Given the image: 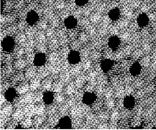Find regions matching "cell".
I'll use <instances>...</instances> for the list:
<instances>
[{
  "instance_id": "1",
  "label": "cell",
  "mask_w": 156,
  "mask_h": 130,
  "mask_svg": "<svg viewBox=\"0 0 156 130\" xmlns=\"http://www.w3.org/2000/svg\"><path fill=\"white\" fill-rule=\"evenodd\" d=\"M1 44L4 51L7 53H10L13 50L15 46V41L11 36H8L4 38Z\"/></svg>"
},
{
  "instance_id": "2",
  "label": "cell",
  "mask_w": 156,
  "mask_h": 130,
  "mask_svg": "<svg viewBox=\"0 0 156 130\" xmlns=\"http://www.w3.org/2000/svg\"><path fill=\"white\" fill-rule=\"evenodd\" d=\"M55 129H68L72 128V120L69 116H65L60 119L59 123L55 128Z\"/></svg>"
},
{
  "instance_id": "3",
  "label": "cell",
  "mask_w": 156,
  "mask_h": 130,
  "mask_svg": "<svg viewBox=\"0 0 156 130\" xmlns=\"http://www.w3.org/2000/svg\"><path fill=\"white\" fill-rule=\"evenodd\" d=\"M68 60L71 64L75 65L79 63L81 60L80 55L79 52L72 50L68 55Z\"/></svg>"
},
{
  "instance_id": "4",
  "label": "cell",
  "mask_w": 156,
  "mask_h": 130,
  "mask_svg": "<svg viewBox=\"0 0 156 130\" xmlns=\"http://www.w3.org/2000/svg\"><path fill=\"white\" fill-rule=\"evenodd\" d=\"M46 62V56L45 53H37L35 55L33 63L36 67H41L45 64Z\"/></svg>"
},
{
  "instance_id": "5",
  "label": "cell",
  "mask_w": 156,
  "mask_h": 130,
  "mask_svg": "<svg viewBox=\"0 0 156 130\" xmlns=\"http://www.w3.org/2000/svg\"><path fill=\"white\" fill-rule=\"evenodd\" d=\"M39 19L38 14L34 11H30L27 13V15L26 20L27 24L32 26L37 23Z\"/></svg>"
},
{
  "instance_id": "6",
  "label": "cell",
  "mask_w": 156,
  "mask_h": 130,
  "mask_svg": "<svg viewBox=\"0 0 156 130\" xmlns=\"http://www.w3.org/2000/svg\"><path fill=\"white\" fill-rule=\"evenodd\" d=\"M96 98V95L95 94L87 92L83 94L82 101L84 104L90 106L95 102Z\"/></svg>"
},
{
  "instance_id": "7",
  "label": "cell",
  "mask_w": 156,
  "mask_h": 130,
  "mask_svg": "<svg viewBox=\"0 0 156 130\" xmlns=\"http://www.w3.org/2000/svg\"><path fill=\"white\" fill-rule=\"evenodd\" d=\"M78 24V21L75 17L70 15L66 18L64 21V24L66 28L69 29L75 28Z\"/></svg>"
},
{
  "instance_id": "8",
  "label": "cell",
  "mask_w": 156,
  "mask_h": 130,
  "mask_svg": "<svg viewBox=\"0 0 156 130\" xmlns=\"http://www.w3.org/2000/svg\"><path fill=\"white\" fill-rule=\"evenodd\" d=\"M114 64V62L109 59H105L101 61V68L104 73H107L110 70Z\"/></svg>"
},
{
  "instance_id": "9",
  "label": "cell",
  "mask_w": 156,
  "mask_h": 130,
  "mask_svg": "<svg viewBox=\"0 0 156 130\" xmlns=\"http://www.w3.org/2000/svg\"><path fill=\"white\" fill-rule=\"evenodd\" d=\"M16 90L13 87H10L5 92L4 96L7 101L9 102H12L16 97Z\"/></svg>"
},
{
  "instance_id": "10",
  "label": "cell",
  "mask_w": 156,
  "mask_h": 130,
  "mask_svg": "<svg viewBox=\"0 0 156 130\" xmlns=\"http://www.w3.org/2000/svg\"><path fill=\"white\" fill-rule=\"evenodd\" d=\"M149 18L145 13L140 14L137 19V23L140 27H145L149 22Z\"/></svg>"
},
{
  "instance_id": "11",
  "label": "cell",
  "mask_w": 156,
  "mask_h": 130,
  "mask_svg": "<svg viewBox=\"0 0 156 130\" xmlns=\"http://www.w3.org/2000/svg\"><path fill=\"white\" fill-rule=\"evenodd\" d=\"M123 106L127 109H132L135 106V98L132 95L127 96L124 98Z\"/></svg>"
},
{
  "instance_id": "12",
  "label": "cell",
  "mask_w": 156,
  "mask_h": 130,
  "mask_svg": "<svg viewBox=\"0 0 156 130\" xmlns=\"http://www.w3.org/2000/svg\"><path fill=\"white\" fill-rule=\"evenodd\" d=\"M108 44L109 48L112 50L116 49L119 47L120 44V39L118 36H112L109 38Z\"/></svg>"
},
{
  "instance_id": "13",
  "label": "cell",
  "mask_w": 156,
  "mask_h": 130,
  "mask_svg": "<svg viewBox=\"0 0 156 130\" xmlns=\"http://www.w3.org/2000/svg\"><path fill=\"white\" fill-rule=\"evenodd\" d=\"M54 94L52 91H47L43 94L42 99L45 105H49L52 104L54 102Z\"/></svg>"
},
{
  "instance_id": "14",
  "label": "cell",
  "mask_w": 156,
  "mask_h": 130,
  "mask_svg": "<svg viewBox=\"0 0 156 130\" xmlns=\"http://www.w3.org/2000/svg\"><path fill=\"white\" fill-rule=\"evenodd\" d=\"M142 70V67L139 62L133 63L130 68V73L133 76H136L140 74Z\"/></svg>"
},
{
  "instance_id": "15",
  "label": "cell",
  "mask_w": 156,
  "mask_h": 130,
  "mask_svg": "<svg viewBox=\"0 0 156 130\" xmlns=\"http://www.w3.org/2000/svg\"><path fill=\"white\" fill-rule=\"evenodd\" d=\"M120 10L118 8L112 9L108 13V17L111 20L116 21L119 19L120 16Z\"/></svg>"
},
{
  "instance_id": "16",
  "label": "cell",
  "mask_w": 156,
  "mask_h": 130,
  "mask_svg": "<svg viewBox=\"0 0 156 130\" xmlns=\"http://www.w3.org/2000/svg\"><path fill=\"white\" fill-rule=\"evenodd\" d=\"M76 5L80 6H82L87 3L88 0H75Z\"/></svg>"
}]
</instances>
